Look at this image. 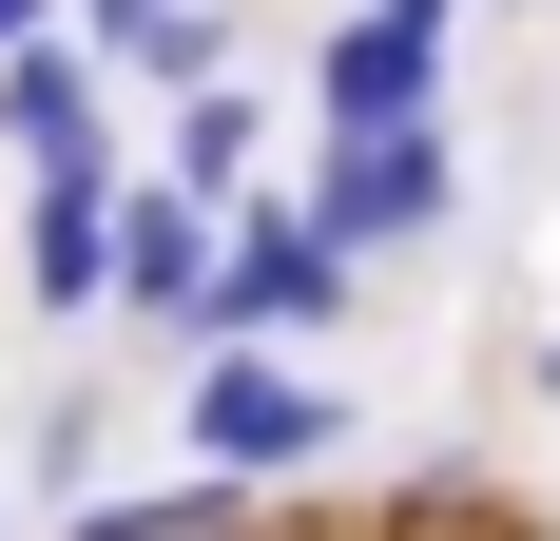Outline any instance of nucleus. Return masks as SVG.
Masks as SVG:
<instances>
[{"mask_svg": "<svg viewBox=\"0 0 560 541\" xmlns=\"http://www.w3.org/2000/svg\"><path fill=\"white\" fill-rule=\"evenodd\" d=\"M174 426H194V484H232V503H290V484H310V464L348 445V406H329L310 368H271V348H194V406H174Z\"/></svg>", "mask_w": 560, "mask_h": 541, "instance_id": "nucleus-1", "label": "nucleus"}, {"mask_svg": "<svg viewBox=\"0 0 560 541\" xmlns=\"http://www.w3.org/2000/svg\"><path fill=\"white\" fill-rule=\"evenodd\" d=\"M348 290H368V270L329 252V232H310V194H290V214H232V270H213V348H310V329H348Z\"/></svg>", "mask_w": 560, "mask_h": 541, "instance_id": "nucleus-2", "label": "nucleus"}, {"mask_svg": "<svg viewBox=\"0 0 560 541\" xmlns=\"http://www.w3.org/2000/svg\"><path fill=\"white\" fill-rule=\"evenodd\" d=\"M213 270H232V214H194L174 174H116V310H155L213 348Z\"/></svg>", "mask_w": 560, "mask_h": 541, "instance_id": "nucleus-3", "label": "nucleus"}, {"mask_svg": "<svg viewBox=\"0 0 560 541\" xmlns=\"http://www.w3.org/2000/svg\"><path fill=\"white\" fill-rule=\"evenodd\" d=\"M445 194H464V174H445V136H329V174H310V232L368 270L387 232H445Z\"/></svg>", "mask_w": 560, "mask_h": 541, "instance_id": "nucleus-4", "label": "nucleus"}, {"mask_svg": "<svg viewBox=\"0 0 560 541\" xmlns=\"http://www.w3.org/2000/svg\"><path fill=\"white\" fill-rule=\"evenodd\" d=\"M425 116H445V39H406V20L348 0L329 20V136H425Z\"/></svg>", "mask_w": 560, "mask_h": 541, "instance_id": "nucleus-5", "label": "nucleus"}, {"mask_svg": "<svg viewBox=\"0 0 560 541\" xmlns=\"http://www.w3.org/2000/svg\"><path fill=\"white\" fill-rule=\"evenodd\" d=\"M0 156H20V174H116L97 156V58H78V39H20V58H0Z\"/></svg>", "mask_w": 560, "mask_h": 541, "instance_id": "nucleus-6", "label": "nucleus"}, {"mask_svg": "<svg viewBox=\"0 0 560 541\" xmlns=\"http://www.w3.org/2000/svg\"><path fill=\"white\" fill-rule=\"evenodd\" d=\"M20 290H39L58 329L116 310V174H39V232H20Z\"/></svg>", "mask_w": 560, "mask_h": 541, "instance_id": "nucleus-7", "label": "nucleus"}, {"mask_svg": "<svg viewBox=\"0 0 560 541\" xmlns=\"http://www.w3.org/2000/svg\"><path fill=\"white\" fill-rule=\"evenodd\" d=\"M78 58H116V78H174V97H213V78H232V20H213V0H78Z\"/></svg>", "mask_w": 560, "mask_h": 541, "instance_id": "nucleus-8", "label": "nucleus"}, {"mask_svg": "<svg viewBox=\"0 0 560 541\" xmlns=\"http://www.w3.org/2000/svg\"><path fill=\"white\" fill-rule=\"evenodd\" d=\"M174 194H194V214H252V97H174Z\"/></svg>", "mask_w": 560, "mask_h": 541, "instance_id": "nucleus-9", "label": "nucleus"}, {"mask_svg": "<svg viewBox=\"0 0 560 541\" xmlns=\"http://www.w3.org/2000/svg\"><path fill=\"white\" fill-rule=\"evenodd\" d=\"M368 541H541L503 484H406V503H368Z\"/></svg>", "mask_w": 560, "mask_h": 541, "instance_id": "nucleus-10", "label": "nucleus"}, {"mask_svg": "<svg viewBox=\"0 0 560 541\" xmlns=\"http://www.w3.org/2000/svg\"><path fill=\"white\" fill-rule=\"evenodd\" d=\"M39 503H58V522L97 503V387H58V406H39Z\"/></svg>", "mask_w": 560, "mask_h": 541, "instance_id": "nucleus-11", "label": "nucleus"}, {"mask_svg": "<svg viewBox=\"0 0 560 541\" xmlns=\"http://www.w3.org/2000/svg\"><path fill=\"white\" fill-rule=\"evenodd\" d=\"M368 20H406V39H445V20H464V0H368Z\"/></svg>", "mask_w": 560, "mask_h": 541, "instance_id": "nucleus-12", "label": "nucleus"}, {"mask_svg": "<svg viewBox=\"0 0 560 541\" xmlns=\"http://www.w3.org/2000/svg\"><path fill=\"white\" fill-rule=\"evenodd\" d=\"M20 39H58V0H0V58H20Z\"/></svg>", "mask_w": 560, "mask_h": 541, "instance_id": "nucleus-13", "label": "nucleus"}, {"mask_svg": "<svg viewBox=\"0 0 560 541\" xmlns=\"http://www.w3.org/2000/svg\"><path fill=\"white\" fill-rule=\"evenodd\" d=\"M541 406H560V348H541Z\"/></svg>", "mask_w": 560, "mask_h": 541, "instance_id": "nucleus-14", "label": "nucleus"}]
</instances>
